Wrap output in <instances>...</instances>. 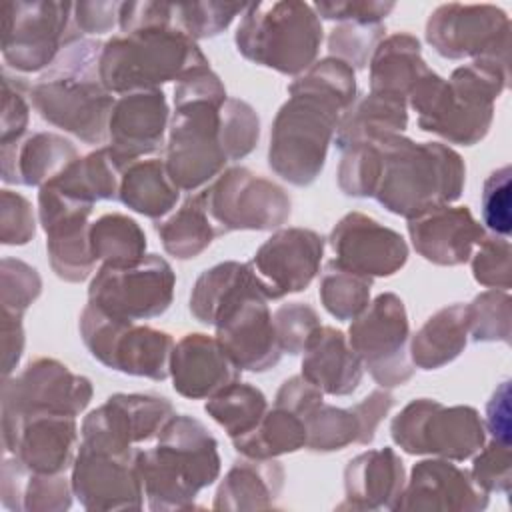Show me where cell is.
I'll return each mask as SVG.
<instances>
[{
	"instance_id": "94428289",
	"label": "cell",
	"mask_w": 512,
	"mask_h": 512,
	"mask_svg": "<svg viewBox=\"0 0 512 512\" xmlns=\"http://www.w3.org/2000/svg\"><path fill=\"white\" fill-rule=\"evenodd\" d=\"M120 2L96 0V2H74L72 18L74 28L84 38V34H106L118 24Z\"/></svg>"
},
{
	"instance_id": "4dcf8cb0",
	"label": "cell",
	"mask_w": 512,
	"mask_h": 512,
	"mask_svg": "<svg viewBox=\"0 0 512 512\" xmlns=\"http://www.w3.org/2000/svg\"><path fill=\"white\" fill-rule=\"evenodd\" d=\"M284 466L276 458H248L234 460L224 478L220 480L212 508L214 510H268L284 488Z\"/></svg>"
},
{
	"instance_id": "d4e9b609",
	"label": "cell",
	"mask_w": 512,
	"mask_h": 512,
	"mask_svg": "<svg viewBox=\"0 0 512 512\" xmlns=\"http://www.w3.org/2000/svg\"><path fill=\"white\" fill-rule=\"evenodd\" d=\"M170 126V108L160 88L128 92L116 98L108 120L110 152L128 166L162 144Z\"/></svg>"
},
{
	"instance_id": "3957f363",
	"label": "cell",
	"mask_w": 512,
	"mask_h": 512,
	"mask_svg": "<svg viewBox=\"0 0 512 512\" xmlns=\"http://www.w3.org/2000/svg\"><path fill=\"white\" fill-rule=\"evenodd\" d=\"M506 86V64L472 60L458 66L448 80L430 70L410 92L408 106L416 112L420 130L448 144L474 146L486 138L494 120V102Z\"/></svg>"
},
{
	"instance_id": "836d02e7",
	"label": "cell",
	"mask_w": 512,
	"mask_h": 512,
	"mask_svg": "<svg viewBox=\"0 0 512 512\" xmlns=\"http://www.w3.org/2000/svg\"><path fill=\"white\" fill-rule=\"evenodd\" d=\"M370 92L404 98L408 102L414 86L432 70L422 58L420 40L410 32L384 36L370 62Z\"/></svg>"
},
{
	"instance_id": "9c48e42d",
	"label": "cell",
	"mask_w": 512,
	"mask_h": 512,
	"mask_svg": "<svg viewBox=\"0 0 512 512\" xmlns=\"http://www.w3.org/2000/svg\"><path fill=\"white\" fill-rule=\"evenodd\" d=\"M390 436L406 454L464 462L484 446L486 428L472 406L414 398L392 418Z\"/></svg>"
},
{
	"instance_id": "be15d7a7",
	"label": "cell",
	"mask_w": 512,
	"mask_h": 512,
	"mask_svg": "<svg viewBox=\"0 0 512 512\" xmlns=\"http://www.w3.org/2000/svg\"><path fill=\"white\" fill-rule=\"evenodd\" d=\"M24 314L2 310V372L12 376L24 352Z\"/></svg>"
},
{
	"instance_id": "d6986e66",
	"label": "cell",
	"mask_w": 512,
	"mask_h": 512,
	"mask_svg": "<svg viewBox=\"0 0 512 512\" xmlns=\"http://www.w3.org/2000/svg\"><path fill=\"white\" fill-rule=\"evenodd\" d=\"M134 454L78 444L70 484L84 510H140L144 506V488Z\"/></svg>"
},
{
	"instance_id": "2e32d148",
	"label": "cell",
	"mask_w": 512,
	"mask_h": 512,
	"mask_svg": "<svg viewBox=\"0 0 512 512\" xmlns=\"http://www.w3.org/2000/svg\"><path fill=\"white\" fill-rule=\"evenodd\" d=\"M92 382L56 358H34L2 384V428L24 416L52 412L80 416L90 400Z\"/></svg>"
},
{
	"instance_id": "7dc6e473",
	"label": "cell",
	"mask_w": 512,
	"mask_h": 512,
	"mask_svg": "<svg viewBox=\"0 0 512 512\" xmlns=\"http://www.w3.org/2000/svg\"><path fill=\"white\" fill-rule=\"evenodd\" d=\"M260 140V118L256 110L240 98L228 96L220 110V144L228 162H236L254 152Z\"/></svg>"
},
{
	"instance_id": "60d3db41",
	"label": "cell",
	"mask_w": 512,
	"mask_h": 512,
	"mask_svg": "<svg viewBox=\"0 0 512 512\" xmlns=\"http://www.w3.org/2000/svg\"><path fill=\"white\" fill-rule=\"evenodd\" d=\"M88 240L96 262L108 266H128L146 256L142 226L120 212H108L90 222Z\"/></svg>"
},
{
	"instance_id": "f907efd6",
	"label": "cell",
	"mask_w": 512,
	"mask_h": 512,
	"mask_svg": "<svg viewBox=\"0 0 512 512\" xmlns=\"http://www.w3.org/2000/svg\"><path fill=\"white\" fill-rule=\"evenodd\" d=\"M42 278L38 270L18 258L0 262V304L6 312L24 314L40 296Z\"/></svg>"
},
{
	"instance_id": "f5cc1de1",
	"label": "cell",
	"mask_w": 512,
	"mask_h": 512,
	"mask_svg": "<svg viewBox=\"0 0 512 512\" xmlns=\"http://www.w3.org/2000/svg\"><path fill=\"white\" fill-rule=\"evenodd\" d=\"M30 84L26 78L2 70V116H0V146L16 144L26 138L30 122Z\"/></svg>"
},
{
	"instance_id": "cb8c5ba5",
	"label": "cell",
	"mask_w": 512,
	"mask_h": 512,
	"mask_svg": "<svg viewBox=\"0 0 512 512\" xmlns=\"http://www.w3.org/2000/svg\"><path fill=\"white\" fill-rule=\"evenodd\" d=\"M488 496L470 470L452 460L428 458L412 466L392 512H478L488 506Z\"/></svg>"
},
{
	"instance_id": "d6a6232c",
	"label": "cell",
	"mask_w": 512,
	"mask_h": 512,
	"mask_svg": "<svg viewBox=\"0 0 512 512\" xmlns=\"http://www.w3.org/2000/svg\"><path fill=\"white\" fill-rule=\"evenodd\" d=\"M252 292L264 294L268 300H272L266 284L258 278L250 262L226 260L204 270L196 278L188 302L190 312L200 324L214 326L222 310H226L244 294Z\"/></svg>"
},
{
	"instance_id": "8992f818",
	"label": "cell",
	"mask_w": 512,
	"mask_h": 512,
	"mask_svg": "<svg viewBox=\"0 0 512 512\" xmlns=\"http://www.w3.org/2000/svg\"><path fill=\"white\" fill-rule=\"evenodd\" d=\"M378 146L382 166L372 198L390 214L408 220L462 196L466 164L448 144L388 134L378 138Z\"/></svg>"
},
{
	"instance_id": "1f68e13d",
	"label": "cell",
	"mask_w": 512,
	"mask_h": 512,
	"mask_svg": "<svg viewBox=\"0 0 512 512\" xmlns=\"http://www.w3.org/2000/svg\"><path fill=\"white\" fill-rule=\"evenodd\" d=\"M72 484L64 474L28 470L14 454L4 456L0 500L12 512H64L72 506Z\"/></svg>"
},
{
	"instance_id": "f35d334b",
	"label": "cell",
	"mask_w": 512,
	"mask_h": 512,
	"mask_svg": "<svg viewBox=\"0 0 512 512\" xmlns=\"http://www.w3.org/2000/svg\"><path fill=\"white\" fill-rule=\"evenodd\" d=\"M154 228L164 252L178 260L200 256L218 236V230L206 212L200 192L190 194L166 218L156 220Z\"/></svg>"
},
{
	"instance_id": "f6af8a7d",
	"label": "cell",
	"mask_w": 512,
	"mask_h": 512,
	"mask_svg": "<svg viewBox=\"0 0 512 512\" xmlns=\"http://www.w3.org/2000/svg\"><path fill=\"white\" fill-rule=\"evenodd\" d=\"M510 294L508 290L490 288L466 304L468 338L474 342L510 344Z\"/></svg>"
},
{
	"instance_id": "816d5d0a",
	"label": "cell",
	"mask_w": 512,
	"mask_h": 512,
	"mask_svg": "<svg viewBox=\"0 0 512 512\" xmlns=\"http://www.w3.org/2000/svg\"><path fill=\"white\" fill-rule=\"evenodd\" d=\"M510 240L506 236L486 234L470 256L472 276L480 286L510 290L512 266H510Z\"/></svg>"
},
{
	"instance_id": "c3c4849f",
	"label": "cell",
	"mask_w": 512,
	"mask_h": 512,
	"mask_svg": "<svg viewBox=\"0 0 512 512\" xmlns=\"http://www.w3.org/2000/svg\"><path fill=\"white\" fill-rule=\"evenodd\" d=\"M244 10L246 4L238 2L174 4V24L192 40H206L222 34Z\"/></svg>"
},
{
	"instance_id": "74e56055",
	"label": "cell",
	"mask_w": 512,
	"mask_h": 512,
	"mask_svg": "<svg viewBox=\"0 0 512 512\" xmlns=\"http://www.w3.org/2000/svg\"><path fill=\"white\" fill-rule=\"evenodd\" d=\"M126 166L110 152L108 146H98L86 156H78L68 168L50 180L64 194L88 204L98 200H118L120 176Z\"/></svg>"
},
{
	"instance_id": "91938a15",
	"label": "cell",
	"mask_w": 512,
	"mask_h": 512,
	"mask_svg": "<svg viewBox=\"0 0 512 512\" xmlns=\"http://www.w3.org/2000/svg\"><path fill=\"white\" fill-rule=\"evenodd\" d=\"M174 24V4L166 2H120L118 28L122 34H130L144 28L172 26Z\"/></svg>"
},
{
	"instance_id": "7bdbcfd3",
	"label": "cell",
	"mask_w": 512,
	"mask_h": 512,
	"mask_svg": "<svg viewBox=\"0 0 512 512\" xmlns=\"http://www.w3.org/2000/svg\"><path fill=\"white\" fill-rule=\"evenodd\" d=\"M306 448L310 452H336L350 444L364 446L362 420L352 404L350 408L320 402L306 418Z\"/></svg>"
},
{
	"instance_id": "83f0119b",
	"label": "cell",
	"mask_w": 512,
	"mask_h": 512,
	"mask_svg": "<svg viewBox=\"0 0 512 512\" xmlns=\"http://www.w3.org/2000/svg\"><path fill=\"white\" fill-rule=\"evenodd\" d=\"M406 484V468L394 448L366 450L344 468V502L338 510H394Z\"/></svg>"
},
{
	"instance_id": "7402d4cb",
	"label": "cell",
	"mask_w": 512,
	"mask_h": 512,
	"mask_svg": "<svg viewBox=\"0 0 512 512\" xmlns=\"http://www.w3.org/2000/svg\"><path fill=\"white\" fill-rule=\"evenodd\" d=\"M264 294H244L214 322L216 338L240 370L266 372L282 358V348Z\"/></svg>"
},
{
	"instance_id": "6f0895ef",
	"label": "cell",
	"mask_w": 512,
	"mask_h": 512,
	"mask_svg": "<svg viewBox=\"0 0 512 512\" xmlns=\"http://www.w3.org/2000/svg\"><path fill=\"white\" fill-rule=\"evenodd\" d=\"M36 234V216L30 200L20 192L4 188L0 192V242L4 246H24Z\"/></svg>"
},
{
	"instance_id": "680465c9",
	"label": "cell",
	"mask_w": 512,
	"mask_h": 512,
	"mask_svg": "<svg viewBox=\"0 0 512 512\" xmlns=\"http://www.w3.org/2000/svg\"><path fill=\"white\" fill-rule=\"evenodd\" d=\"M314 12L322 20L332 22H358L382 24L384 18L396 8L394 2L382 0H348V2H314Z\"/></svg>"
},
{
	"instance_id": "44dd1931",
	"label": "cell",
	"mask_w": 512,
	"mask_h": 512,
	"mask_svg": "<svg viewBox=\"0 0 512 512\" xmlns=\"http://www.w3.org/2000/svg\"><path fill=\"white\" fill-rule=\"evenodd\" d=\"M324 256V236L310 228H278L264 240L250 260L258 278L266 284L272 300L306 290Z\"/></svg>"
},
{
	"instance_id": "d590c367",
	"label": "cell",
	"mask_w": 512,
	"mask_h": 512,
	"mask_svg": "<svg viewBox=\"0 0 512 512\" xmlns=\"http://www.w3.org/2000/svg\"><path fill=\"white\" fill-rule=\"evenodd\" d=\"M180 192L166 170L164 158H140L122 170L118 200L136 214L162 220L176 210Z\"/></svg>"
},
{
	"instance_id": "5bb4252c",
	"label": "cell",
	"mask_w": 512,
	"mask_h": 512,
	"mask_svg": "<svg viewBox=\"0 0 512 512\" xmlns=\"http://www.w3.org/2000/svg\"><path fill=\"white\" fill-rule=\"evenodd\" d=\"M176 274L158 254H146L128 266L100 264L88 284V302L122 320L162 316L174 300Z\"/></svg>"
},
{
	"instance_id": "f546056e",
	"label": "cell",
	"mask_w": 512,
	"mask_h": 512,
	"mask_svg": "<svg viewBox=\"0 0 512 512\" xmlns=\"http://www.w3.org/2000/svg\"><path fill=\"white\" fill-rule=\"evenodd\" d=\"M78 158L76 146L56 132H34L16 144L0 146L2 180L18 186H44Z\"/></svg>"
},
{
	"instance_id": "11a10c76",
	"label": "cell",
	"mask_w": 512,
	"mask_h": 512,
	"mask_svg": "<svg viewBox=\"0 0 512 512\" xmlns=\"http://www.w3.org/2000/svg\"><path fill=\"white\" fill-rule=\"evenodd\" d=\"M474 482L486 494H510L512 488V448L510 442L490 440L472 456Z\"/></svg>"
},
{
	"instance_id": "30bf717a",
	"label": "cell",
	"mask_w": 512,
	"mask_h": 512,
	"mask_svg": "<svg viewBox=\"0 0 512 512\" xmlns=\"http://www.w3.org/2000/svg\"><path fill=\"white\" fill-rule=\"evenodd\" d=\"M90 356L110 370L162 382L170 376L174 338L158 328L110 316L86 304L78 320Z\"/></svg>"
},
{
	"instance_id": "ee69618b",
	"label": "cell",
	"mask_w": 512,
	"mask_h": 512,
	"mask_svg": "<svg viewBox=\"0 0 512 512\" xmlns=\"http://www.w3.org/2000/svg\"><path fill=\"white\" fill-rule=\"evenodd\" d=\"M372 278L352 272L334 258L326 262L320 274L318 296L322 306L336 320H354L370 304Z\"/></svg>"
},
{
	"instance_id": "b9f144b4",
	"label": "cell",
	"mask_w": 512,
	"mask_h": 512,
	"mask_svg": "<svg viewBox=\"0 0 512 512\" xmlns=\"http://www.w3.org/2000/svg\"><path fill=\"white\" fill-rule=\"evenodd\" d=\"M204 410L232 440L248 434L262 420L268 400L260 388L236 380L210 396Z\"/></svg>"
},
{
	"instance_id": "277c9868",
	"label": "cell",
	"mask_w": 512,
	"mask_h": 512,
	"mask_svg": "<svg viewBox=\"0 0 512 512\" xmlns=\"http://www.w3.org/2000/svg\"><path fill=\"white\" fill-rule=\"evenodd\" d=\"M102 44L94 38L76 40L30 88V102L44 122L92 146H106L116 102L100 78Z\"/></svg>"
},
{
	"instance_id": "ba28073f",
	"label": "cell",
	"mask_w": 512,
	"mask_h": 512,
	"mask_svg": "<svg viewBox=\"0 0 512 512\" xmlns=\"http://www.w3.org/2000/svg\"><path fill=\"white\" fill-rule=\"evenodd\" d=\"M208 58L176 24L112 36L102 44L100 78L112 94L154 90L176 82Z\"/></svg>"
},
{
	"instance_id": "ac0fdd59",
	"label": "cell",
	"mask_w": 512,
	"mask_h": 512,
	"mask_svg": "<svg viewBox=\"0 0 512 512\" xmlns=\"http://www.w3.org/2000/svg\"><path fill=\"white\" fill-rule=\"evenodd\" d=\"M94 204L72 198L46 182L38 188V222L46 232L52 272L70 284L88 280L96 268L88 230Z\"/></svg>"
},
{
	"instance_id": "603a6c76",
	"label": "cell",
	"mask_w": 512,
	"mask_h": 512,
	"mask_svg": "<svg viewBox=\"0 0 512 512\" xmlns=\"http://www.w3.org/2000/svg\"><path fill=\"white\" fill-rule=\"evenodd\" d=\"M80 444L76 416L40 412L2 428V446L28 470L64 474L72 468Z\"/></svg>"
},
{
	"instance_id": "ab89813d",
	"label": "cell",
	"mask_w": 512,
	"mask_h": 512,
	"mask_svg": "<svg viewBox=\"0 0 512 512\" xmlns=\"http://www.w3.org/2000/svg\"><path fill=\"white\" fill-rule=\"evenodd\" d=\"M306 440V420L274 404L248 434L232 438V446L240 456L266 460L298 452L306 448Z\"/></svg>"
},
{
	"instance_id": "9f6ffc18",
	"label": "cell",
	"mask_w": 512,
	"mask_h": 512,
	"mask_svg": "<svg viewBox=\"0 0 512 512\" xmlns=\"http://www.w3.org/2000/svg\"><path fill=\"white\" fill-rule=\"evenodd\" d=\"M510 164L492 170L482 184V220L486 228L496 236H510L512 214H510Z\"/></svg>"
},
{
	"instance_id": "4316f807",
	"label": "cell",
	"mask_w": 512,
	"mask_h": 512,
	"mask_svg": "<svg viewBox=\"0 0 512 512\" xmlns=\"http://www.w3.org/2000/svg\"><path fill=\"white\" fill-rule=\"evenodd\" d=\"M240 372L216 336L190 332L172 348L170 378L174 390L184 398L208 400L240 380Z\"/></svg>"
},
{
	"instance_id": "7c38bea8",
	"label": "cell",
	"mask_w": 512,
	"mask_h": 512,
	"mask_svg": "<svg viewBox=\"0 0 512 512\" xmlns=\"http://www.w3.org/2000/svg\"><path fill=\"white\" fill-rule=\"evenodd\" d=\"M198 192L218 236L236 230H278L292 214L288 192L244 166L226 168Z\"/></svg>"
},
{
	"instance_id": "484cf974",
	"label": "cell",
	"mask_w": 512,
	"mask_h": 512,
	"mask_svg": "<svg viewBox=\"0 0 512 512\" xmlns=\"http://www.w3.org/2000/svg\"><path fill=\"white\" fill-rule=\"evenodd\" d=\"M414 250L436 266H460L486 236L468 206L444 204L426 210L406 224Z\"/></svg>"
},
{
	"instance_id": "e0dca14e",
	"label": "cell",
	"mask_w": 512,
	"mask_h": 512,
	"mask_svg": "<svg viewBox=\"0 0 512 512\" xmlns=\"http://www.w3.org/2000/svg\"><path fill=\"white\" fill-rule=\"evenodd\" d=\"M174 414L172 402L164 396L118 392L84 416L80 444L132 454L136 444L156 438Z\"/></svg>"
},
{
	"instance_id": "5b68a950",
	"label": "cell",
	"mask_w": 512,
	"mask_h": 512,
	"mask_svg": "<svg viewBox=\"0 0 512 512\" xmlns=\"http://www.w3.org/2000/svg\"><path fill=\"white\" fill-rule=\"evenodd\" d=\"M150 510H190L198 494L212 486L222 468L218 442L210 430L188 414H174L152 448L134 454Z\"/></svg>"
},
{
	"instance_id": "4fadbf2b",
	"label": "cell",
	"mask_w": 512,
	"mask_h": 512,
	"mask_svg": "<svg viewBox=\"0 0 512 512\" xmlns=\"http://www.w3.org/2000/svg\"><path fill=\"white\" fill-rule=\"evenodd\" d=\"M348 344L380 388L406 384L416 366L410 360L406 306L394 292L378 294L348 328Z\"/></svg>"
},
{
	"instance_id": "db71d44e",
	"label": "cell",
	"mask_w": 512,
	"mask_h": 512,
	"mask_svg": "<svg viewBox=\"0 0 512 512\" xmlns=\"http://www.w3.org/2000/svg\"><path fill=\"white\" fill-rule=\"evenodd\" d=\"M272 322H274L282 352L290 356H298L304 352L310 336L320 326V316L310 304L288 302V304H280L274 310Z\"/></svg>"
},
{
	"instance_id": "bcb514c9",
	"label": "cell",
	"mask_w": 512,
	"mask_h": 512,
	"mask_svg": "<svg viewBox=\"0 0 512 512\" xmlns=\"http://www.w3.org/2000/svg\"><path fill=\"white\" fill-rule=\"evenodd\" d=\"M380 166L382 156L378 138L358 142L342 150V158L336 172L338 188L352 198H372L378 186Z\"/></svg>"
},
{
	"instance_id": "ffe728a7",
	"label": "cell",
	"mask_w": 512,
	"mask_h": 512,
	"mask_svg": "<svg viewBox=\"0 0 512 512\" xmlns=\"http://www.w3.org/2000/svg\"><path fill=\"white\" fill-rule=\"evenodd\" d=\"M328 244L338 264L372 280L396 274L408 260L404 236L364 212L344 214L334 224Z\"/></svg>"
},
{
	"instance_id": "52a82bcc",
	"label": "cell",
	"mask_w": 512,
	"mask_h": 512,
	"mask_svg": "<svg viewBox=\"0 0 512 512\" xmlns=\"http://www.w3.org/2000/svg\"><path fill=\"white\" fill-rule=\"evenodd\" d=\"M324 30L312 4L300 0L250 2L234 34L236 50L252 64L300 76L318 58Z\"/></svg>"
},
{
	"instance_id": "8fae6325",
	"label": "cell",
	"mask_w": 512,
	"mask_h": 512,
	"mask_svg": "<svg viewBox=\"0 0 512 512\" xmlns=\"http://www.w3.org/2000/svg\"><path fill=\"white\" fill-rule=\"evenodd\" d=\"M72 2L10 0L2 14V58L16 72H44L64 48L82 40L74 28Z\"/></svg>"
},
{
	"instance_id": "6da1fadb",
	"label": "cell",
	"mask_w": 512,
	"mask_h": 512,
	"mask_svg": "<svg viewBox=\"0 0 512 512\" xmlns=\"http://www.w3.org/2000/svg\"><path fill=\"white\" fill-rule=\"evenodd\" d=\"M268 146V164L292 186H310L322 172L340 120L356 102V74L346 62L326 56L288 84Z\"/></svg>"
},
{
	"instance_id": "e7e4bbea",
	"label": "cell",
	"mask_w": 512,
	"mask_h": 512,
	"mask_svg": "<svg viewBox=\"0 0 512 512\" xmlns=\"http://www.w3.org/2000/svg\"><path fill=\"white\" fill-rule=\"evenodd\" d=\"M486 434L494 440L510 442V382L504 380L486 404Z\"/></svg>"
},
{
	"instance_id": "e575fe53",
	"label": "cell",
	"mask_w": 512,
	"mask_h": 512,
	"mask_svg": "<svg viewBox=\"0 0 512 512\" xmlns=\"http://www.w3.org/2000/svg\"><path fill=\"white\" fill-rule=\"evenodd\" d=\"M468 344L466 304H450L436 310L410 336V360L420 370H438L456 360Z\"/></svg>"
},
{
	"instance_id": "f1b7e54d",
	"label": "cell",
	"mask_w": 512,
	"mask_h": 512,
	"mask_svg": "<svg viewBox=\"0 0 512 512\" xmlns=\"http://www.w3.org/2000/svg\"><path fill=\"white\" fill-rule=\"evenodd\" d=\"M302 376L328 396H350L362 382L364 366L342 330L320 324L302 352Z\"/></svg>"
},
{
	"instance_id": "7a4b0ae2",
	"label": "cell",
	"mask_w": 512,
	"mask_h": 512,
	"mask_svg": "<svg viewBox=\"0 0 512 512\" xmlns=\"http://www.w3.org/2000/svg\"><path fill=\"white\" fill-rule=\"evenodd\" d=\"M226 98L210 64L176 80L164 164L182 192H198L226 170L228 158L220 144V110Z\"/></svg>"
},
{
	"instance_id": "681fc988",
	"label": "cell",
	"mask_w": 512,
	"mask_h": 512,
	"mask_svg": "<svg viewBox=\"0 0 512 512\" xmlns=\"http://www.w3.org/2000/svg\"><path fill=\"white\" fill-rule=\"evenodd\" d=\"M386 36L384 24L338 22L328 34L330 56L346 62L354 70L368 66L378 42Z\"/></svg>"
},
{
	"instance_id": "6125c7cd",
	"label": "cell",
	"mask_w": 512,
	"mask_h": 512,
	"mask_svg": "<svg viewBox=\"0 0 512 512\" xmlns=\"http://www.w3.org/2000/svg\"><path fill=\"white\" fill-rule=\"evenodd\" d=\"M320 402H324V392L308 382L302 374L286 378L274 396L276 406H284L304 420Z\"/></svg>"
},
{
	"instance_id": "9a60e30c",
	"label": "cell",
	"mask_w": 512,
	"mask_h": 512,
	"mask_svg": "<svg viewBox=\"0 0 512 512\" xmlns=\"http://www.w3.org/2000/svg\"><path fill=\"white\" fill-rule=\"evenodd\" d=\"M424 36L442 58L492 60L508 66L510 18L500 6L440 4L430 12Z\"/></svg>"
},
{
	"instance_id": "8d00e7d4",
	"label": "cell",
	"mask_w": 512,
	"mask_h": 512,
	"mask_svg": "<svg viewBox=\"0 0 512 512\" xmlns=\"http://www.w3.org/2000/svg\"><path fill=\"white\" fill-rule=\"evenodd\" d=\"M408 126V102L404 98L368 92L350 106L338 124L334 144L346 150L388 134H402Z\"/></svg>"
}]
</instances>
